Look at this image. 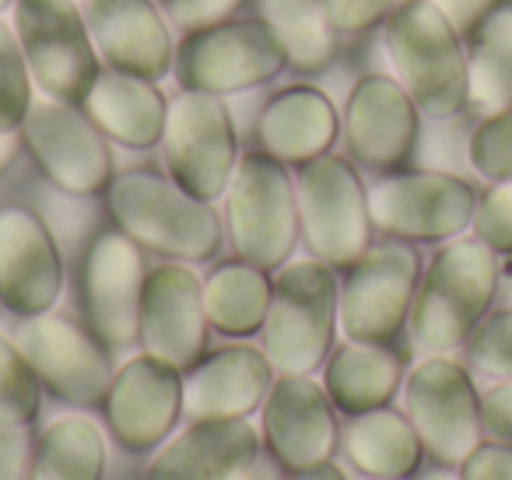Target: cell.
<instances>
[{"label":"cell","instance_id":"cell-41","mask_svg":"<svg viewBox=\"0 0 512 480\" xmlns=\"http://www.w3.org/2000/svg\"><path fill=\"white\" fill-rule=\"evenodd\" d=\"M242 0H169V18L179 29L193 32L204 29V25L225 22Z\"/></svg>","mask_w":512,"mask_h":480},{"label":"cell","instance_id":"cell-37","mask_svg":"<svg viewBox=\"0 0 512 480\" xmlns=\"http://www.w3.org/2000/svg\"><path fill=\"white\" fill-rule=\"evenodd\" d=\"M404 4L407 0H323V11L337 32H365L386 22Z\"/></svg>","mask_w":512,"mask_h":480},{"label":"cell","instance_id":"cell-20","mask_svg":"<svg viewBox=\"0 0 512 480\" xmlns=\"http://www.w3.org/2000/svg\"><path fill=\"white\" fill-rule=\"evenodd\" d=\"M418 113L407 88L390 74H365L344 102V141L362 169L397 172L418 144Z\"/></svg>","mask_w":512,"mask_h":480},{"label":"cell","instance_id":"cell-18","mask_svg":"<svg viewBox=\"0 0 512 480\" xmlns=\"http://www.w3.org/2000/svg\"><path fill=\"white\" fill-rule=\"evenodd\" d=\"M64 295V256L43 214L0 207V305L15 319L46 316Z\"/></svg>","mask_w":512,"mask_h":480},{"label":"cell","instance_id":"cell-17","mask_svg":"<svg viewBox=\"0 0 512 480\" xmlns=\"http://www.w3.org/2000/svg\"><path fill=\"white\" fill-rule=\"evenodd\" d=\"M102 414L127 452L158 449L183 417V372L148 351L134 354L109 382Z\"/></svg>","mask_w":512,"mask_h":480},{"label":"cell","instance_id":"cell-5","mask_svg":"<svg viewBox=\"0 0 512 480\" xmlns=\"http://www.w3.org/2000/svg\"><path fill=\"white\" fill-rule=\"evenodd\" d=\"M225 221L239 260L281 270L302 239L299 186L288 165L267 151H249L225 190Z\"/></svg>","mask_w":512,"mask_h":480},{"label":"cell","instance_id":"cell-25","mask_svg":"<svg viewBox=\"0 0 512 480\" xmlns=\"http://www.w3.org/2000/svg\"><path fill=\"white\" fill-rule=\"evenodd\" d=\"M407 358L393 344H348L334 347L323 365V386L341 414L355 417L365 410L390 407L393 396L404 389Z\"/></svg>","mask_w":512,"mask_h":480},{"label":"cell","instance_id":"cell-36","mask_svg":"<svg viewBox=\"0 0 512 480\" xmlns=\"http://www.w3.org/2000/svg\"><path fill=\"white\" fill-rule=\"evenodd\" d=\"M470 228H474L477 239L495 249L498 256L512 253V179L491 183L488 190L477 197Z\"/></svg>","mask_w":512,"mask_h":480},{"label":"cell","instance_id":"cell-7","mask_svg":"<svg viewBox=\"0 0 512 480\" xmlns=\"http://www.w3.org/2000/svg\"><path fill=\"white\" fill-rule=\"evenodd\" d=\"M404 414L411 417L425 452L442 466H460L484 442L474 375L449 354H428L407 372Z\"/></svg>","mask_w":512,"mask_h":480},{"label":"cell","instance_id":"cell-2","mask_svg":"<svg viewBox=\"0 0 512 480\" xmlns=\"http://www.w3.org/2000/svg\"><path fill=\"white\" fill-rule=\"evenodd\" d=\"M109 211L137 246L176 263H204L221 249V218L172 176L130 169L109 183Z\"/></svg>","mask_w":512,"mask_h":480},{"label":"cell","instance_id":"cell-42","mask_svg":"<svg viewBox=\"0 0 512 480\" xmlns=\"http://www.w3.org/2000/svg\"><path fill=\"white\" fill-rule=\"evenodd\" d=\"M432 4L442 11V18H446L460 36H470L491 11L502 8V0H432Z\"/></svg>","mask_w":512,"mask_h":480},{"label":"cell","instance_id":"cell-43","mask_svg":"<svg viewBox=\"0 0 512 480\" xmlns=\"http://www.w3.org/2000/svg\"><path fill=\"white\" fill-rule=\"evenodd\" d=\"M232 480H285V466H281L271 452H260V456L242 466Z\"/></svg>","mask_w":512,"mask_h":480},{"label":"cell","instance_id":"cell-27","mask_svg":"<svg viewBox=\"0 0 512 480\" xmlns=\"http://www.w3.org/2000/svg\"><path fill=\"white\" fill-rule=\"evenodd\" d=\"M341 449L365 480H407L421 470L425 459V445L411 417L393 407H376L351 417Z\"/></svg>","mask_w":512,"mask_h":480},{"label":"cell","instance_id":"cell-31","mask_svg":"<svg viewBox=\"0 0 512 480\" xmlns=\"http://www.w3.org/2000/svg\"><path fill=\"white\" fill-rule=\"evenodd\" d=\"M264 18L288 50V64L299 71H320L334 57V25L323 0H264Z\"/></svg>","mask_w":512,"mask_h":480},{"label":"cell","instance_id":"cell-13","mask_svg":"<svg viewBox=\"0 0 512 480\" xmlns=\"http://www.w3.org/2000/svg\"><path fill=\"white\" fill-rule=\"evenodd\" d=\"M15 344L29 358L39 386L71 407H102L113 382V347L102 344L88 326L67 316H32L15 330Z\"/></svg>","mask_w":512,"mask_h":480},{"label":"cell","instance_id":"cell-8","mask_svg":"<svg viewBox=\"0 0 512 480\" xmlns=\"http://www.w3.org/2000/svg\"><path fill=\"white\" fill-rule=\"evenodd\" d=\"M288 50L267 18H232L193 29L176 50V78L190 92H246L278 78Z\"/></svg>","mask_w":512,"mask_h":480},{"label":"cell","instance_id":"cell-34","mask_svg":"<svg viewBox=\"0 0 512 480\" xmlns=\"http://www.w3.org/2000/svg\"><path fill=\"white\" fill-rule=\"evenodd\" d=\"M467 158L474 172L488 183L512 179V109L484 116L467 141Z\"/></svg>","mask_w":512,"mask_h":480},{"label":"cell","instance_id":"cell-10","mask_svg":"<svg viewBox=\"0 0 512 480\" xmlns=\"http://www.w3.org/2000/svg\"><path fill=\"white\" fill-rule=\"evenodd\" d=\"M372 225L390 239L449 242L474 221L477 193L467 179L439 169H397L369 186Z\"/></svg>","mask_w":512,"mask_h":480},{"label":"cell","instance_id":"cell-9","mask_svg":"<svg viewBox=\"0 0 512 480\" xmlns=\"http://www.w3.org/2000/svg\"><path fill=\"white\" fill-rule=\"evenodd\" d=\"M15 32L39 88L50 99L85 106L102 67L74 0H15Z\"/></svg>","mask_w":512,"mask_h":480},{"label":"cell","instance_id":"cell-38","mask_svg":"<svg viewBox=\"0 0 512 480\" xmlns=\"http://www.w3.org/2000/svg\"><path fill=\"white\" fill-rule=\"evenodd\" d=\"M32 449H36L32 424L4 421L0 417V480H25L32 463Z\"/></svg>","mask_w":512,"mask_h":480},{"label":"cell","instance_id":"cell-47","mask_svg":"<svg viewBox=\"0 0 512 480\" xmlns=\"http://www.w3.org/2000/svg\"><path fill=\"white\" fill-rule=\"evenodd\" d=\"M11 4H15V0H0V11H4V8H11Z\"/></svg>","mask_w":512,"mask_h":480},{"label":"cell","instance_id":"cell-19","mask_svg":"<svg viewBox=\"0 0 512 480\" xmlns=\"http://www.w3.org/2000/svg\"><path fill=\"white\" fill-rule=\"evenodd\" d=\"M204 281L186 263H162L148 270L141 298V351L190 372L207 351Z\"/></svg>","mask_w":512,"mask_h":480},{"label":"cell","instance_id":"cell-33","mask_svg":"<svg viewBox=\"0 0 512 480\" xmlns=\"http://www.w3.org/2000/svg\"><path fill=\"white\" fill-rule=\"evenodd\" d=\"M39 403H43V386H39L29 358L15 344V337L0 333V417L32 424L39 414Z\"/></svg>","mask_w":512,"mask_h":480},{"label":"cell","instance_id":"cell-4","mask_svg":"<svg viewBox=\"0 0 512 480\" xmlns=\"http://www.w3.org/2000/svg\"><path fill=\"white\" fill-rule=\"evenodd\" d=\"M341 330V284L334 267L295 260L278 270L264 323V354L281 375H313L327 365Z\"/></svg>","mask_w":512,"mask_h":480},{"label":"cell","instance_id":"cell-28","mask_svg":"<svg viewBox=\"0 0 512 480\" xmlns=\"http://www.w3.org/2000/svg\"><path fill=\"white\" fill-rule=\"evenodd\" d=\"M109 445L102 428L85 414L53 417L36 435L25 480H106Z\"/></svg>","mask_w":512,"mask_h":480},{"label":"cell","instance_id":"cell-46","mask_svg":"<svg viewBox=\"0 0 512 480\" xmlns=\"http://www.w3.org/2000/svg\"><path fill=\"white\" fill-rule=\"evenodd\" d=\"M418 480H460V470L456 466H432V470H421Z\"/></svg>","mask_w":512,"mask_h":480},{"label":"cell","instance_id":"cell-35","mask_svg":"<svg viewBox=\"0 0 512 480\" xmlns=\"http://www.w3.org/2000/svg\"><path fill=\"white\" fill-rule=\"evenodd\" d=\"M467 361L491 379H512V305L488 312L467 337Z\"/></svg>","mask_w":512,"mask_h":480},{"label":"cell","instance_id":"cell-6","mask_svg":"<svg viewBox=\"0 0 512 480\" xmlns=\"http://www.w3.org/2000/svg\"><path fill=\"white\" fill-rule=\"evenodd\" d=\"M299 211L302 239L313 260L327 267H351L372 246L369 186L358 169L341 155H320L299 165Z\"/></svg>","mask_w":512,"mask_h":480},{"label":"cell","instance_id":"cell-32","mask_svg":"<svg viewBox=\"0 0 512 480\" xmlns=\"http://www.w3.org/2000/svg\"><path fill=\"white\" fill-rule=\"evenodd\" d=\"M32 71L15 25L0 22V134H18L32 113Z\"/></svg>","mask_w":512,"mask_h":480},{"label":"cell","instance_id":"cell-15","mask_svg":"<svg viewBox=\"0 0 512 480\" xmlns=\"http://www.w3.org/2000/svg\"><path fill=\"white\" fill-rule=\"evenodd\" d=\"M148 267L127 232H99L81 256V309L85 323L113 351L141 337V298Z\"/></svg>","mask_w":512,"mask_h":480},{"label":"cell","instance_id":"cell-14","mask_svg":"<svg viewBox=\"0 0 512 480\" xmlns=\"http://www.w3.org/2000/svg\"><path fill=\"white\" fill-rule=\"evenodd\" d=\"M22 141L43 176L71 197H95L116 179L106 130L74 102L50 99L32 106Z\"/></svg>","mask_w":512,"mask_h":480},{"label":"cell","instance_id":"cell-1","mask_svg":"<svg viewBox=\"0 0 512 480\" xmlns=\"http://www.w3.org/2000/svg\"><path fill=\"white\" fill-rule=\"evenodd\" d=\"M502 263L481 239H449L421 270L414 309L407 330L418 351L449 354L467 344V337L488 316L498 295Z\"/></svg>","mask_w":512,"mask_h":480},{"label":"cell","instance_id":"cell-24","mask_svg":"<svg viewBox=\"0 0 512 480\" xmlns=\"http://www.w3.org/2000/svg\"><path fill=\"white\" fill-rule=\"evenodd\" d=\"M337 137H341V116L330 95H323L320 88H285L267 102L260 116L264 151L285 165H306L320 155H330Z\"/></svg>","mask_w":512,"mask_h":480},{"label":"cell","instance_id":"cell-3","mask_svg":"<svg viewBox=\"0 0 512 480\" xmlns=\"http://www.w3.org/2000/svg\"><path fill=\"white\" fill-rule=\"evenodd\" d=\"M460 39L432 0H407L386 18L383 43L393 78L432 120H453L467 109V50Z\"/></svg>","mask_w":512,"mask_h":480},{"label":"cell","instance_id":"cell-16","mask_svg":"<svg viewBox=\"0 0 512 480\" xmlns=\"http://www.w3.org/2000/svg\"><path fill=\"white\" fill-rule=\"evenodd\" d=\"M260 435L288 473H302L330 463L344 431L327 386L313 375H281L260 407Z\"/></svg>","mask_w":512,"mask_h":480},{"label":"cell","instance_id":"cell-21","mask_svg":"<svg viewBox=\"0 0 512 480\" xmlns=\"http://www.w3.org/2000/svg\"><path fill=\"white\" fill-rule=\"evenodd\" d=\"M85 22L113 71L158 81L176 64V46L151 0H85Z\"/></svg>","mask_w":512,"mask_h":480},{"label":"cell","instance_id":"cell-30","mask_svg":"<svg viewBox=\"0 0 512 480\" xmlns=\"http://www.w3.org/2000/svg\"><path fill=\"white\" fill-rule=\"evenodd\" d=\"M467 106L481 116L512 109V4L491 11L470 32Z\"/></svg>","mask_w":512,"mask_h":480},{"label":"cell","instance_id":"cell-26","mask_svg":"<svg viewBox=\"0 0 512 480\" xmlns=\"http://www.w3.org/2000/svg\"><path fill=\"white\" fill-rule=\"evenodd\" d=\"M85 113L106 130L109 141L134 151H148L162 141L169 102L155 88V81L106 67L88 92Z\"/></svg>","mask_w":512,"mask_h":480},{"label":"cell","instance_id":"cell-44","mask_svg":"<svg viewBox=\"0 0 512 480\" xmlns=\"http://www.w3.org/2000/svg\"><path fill=\"white\" fill-rule=\"evenodd\" d=\"M288 480H348L344 477V470L341 466L330 459V463H323V466H313V470H302V473H292Z\"/></svg>","mask_w":512,"mask_h":480},{"label":"cell","instance_id":"cell-11","mask_svg":"<svg viewBox=\"0 0 512 480\" xmlns=\"http://www.w3.org/2000/svg\"><path fill=\"white\" fill-rule=\"evenodd\" d=\"M421 256L411 242L390 239L365 249L341 284V330L362 344H393L407 326L421 284Z\"/></svg>","mask_w":512,"mask_h":480},{"label":"cell","instance_id":"cell-39","mask_svg":"<svg viewBox=\"0 0 512 480\" xmlns=\"http://www.w3.org/2000/svg\"><path fill=\"white\" fill-rule=\"evenodd\" d=\"M456 470L460 480H512V445L484 438Z\"/></svg>","mask_w":512,"mask_h":480},{"label":"cell","instance_id":"cell-23","mask_svg":"<svg viewBox=\"0 0 512 480\" xmlns=\"http://www.w3.org/2000/svg\"><path fill=\"white\" fill-rule=\"evenodd\" d=\"M274 386V365L260 347L228 344L211 351L183 372V414L200 417H242L264 407Z\"/></svg>","mask_w":512,"mask_h":480},{"label":"cell","instance_id":"cell-45","mask_svg":"<svg viewBox=\"0 0 512 480\" xmlns=\"http://www.w3.org/2000/svg\"><path fill=\"white\" fill-rule=\"evenodd\" d=\"M22 134H0V172H8L11 162L18 158V151H22Z\"/></svg>","mask_w":512,"mask_h":480},{"label":"cell","instance_id":"cell-29","mask_svg":"<svg viewBox=\"0 0 512 480\" xmlns=\"http://www.w3.org/2000/svg\"><path fill=\"white\" fill-rule=\"evenodd\" d=\"M271 295V270L253 267L246 260L218 263L204 281L207 319L225 337H253V333L264 330Z\"/></svg>","mask_w":512,"mask_h":480},{"label":"cell","instance_id":"cell-12","mask_svg":"<svg viewBox=\"0 0 512 480\" xmlns=\"http://www.w3.org/2000/svg\"><path fill=\"white\" fill-rule=\"evenodd\" d=\"M162 141L169 176L186 193L211 204L228 190L239 165V141L221 95L183 88V95L169 102Z\"/></svg>","mask_w":512,"mask_h":480},{"label":"cell","instance_id":"cell-40","mask_svg":"<svg viewBox=\"0 0 512 480\" xmlns=\"http://www.w3.org/2000/svg\"><path fill=\"white\" fill-rule=\"evenodd\" d=\"M484 438L512 445V379H498L488 393H481Z\"/></svg>","mask_w":512,"mask_h":480},{"label":"cell","instance_id":"cell-22","mask_svg":"<svg viewBox=\"0 0 512 480\" xmlns=\"http://www.w3.org/2000/svg\"><path fill=\"white\" fill-rule=\"evenodd\" d=\"M256 456L260 431L249 421L200 417L158 445L144 480H232Z\"/></svg>","mask_w":512,"mask_h":480}]
</instances>
